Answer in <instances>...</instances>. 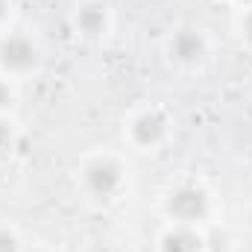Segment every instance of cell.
<instances>
[{
  "label": "cell",
  "mask_w": 252,
  "mask_h": 252,
  "mask_svg": "<svg viewBox=\"0 0 252 252\" xmlns=\"http://www.w3.org/2000/svg\"><path fill=\"white\" fill-rule=\"evenodd\" d=\"M121 188H124V167L115 158L97 156L82 167V190L94 202H112Z\"/></svg>",
  "instance_id": "obj_2"
},
{
  "label": "cell",
  "mask_w": 252,
  "mask_h": 252,
  "mask_svg": "<svg viewBox=\"0 0 252 252\" xmlns=\"http://www.w3.org/2000/svg\"><path fill=\"white\" fill-rule=\"evenodd\" d=\"M38 62H41V50H38V44L30 35L9 32V35L0 38V67L9 76L32 73L38 67Z\"/></svg>",
  "instance_id": "obj_3"
},
{
  "label": "cell",
  "mask_w": 252,
  "mask_h": 252,
  "mask_svg": "<svg viewBox=\"0 0 252 252\" xmlns=\"http://www.w3.org/2000/svg\"><path fill=\"white\" fill-rule=\"evenodd\" d=\"M241 35H244V38L252 44V6L244 12V15H241Z\"/></svg>",
  "instance_id": "obj_11"
},
{
  "label": "cell",
  "mask_w": 252,
  "mask_h": 252,
  "mask_svg": "<svg viewBox=\"0 0 252 252\" xmlns=\"http://www.w3.org/2000/svg\"><path fill=\"white\" fill-rule=\"evenodd\" d=\"M12 141H15V129H12V124L0 115V153H6V150L12 147Z\"/></svg>",
  "instance_id": "obj_9"
},
{
  "label": "cell",
  "mask_w": 252,
  "mask_h": 252,
  "mask_svg": "<svg viewBox=\"0 0 252 252\" xmlns=\"http://www.w3.org/2000/svg\"><path fill=\"white\" fill-rule=\"evenodd\" d=\"M0 252H21V241L12 229H3L0 226Z\"/></svg>",
  "instance_id": "obj_8"
},
{
  "label": "cell",
  "mask_w": 252,
  "mask_h": 252,
  "mask_svg": "<svg viewBox=\"0 0 252 252\" xmlns=\"http://www.w3.org/2000/svg\"><path fill=\"white\" fill-rule=\"evenodd\" d=\"M158 252H208V247H205V238L193 226L173 223L158 238Z\"/></svg>",
  "instance_id": "obj_7"
},
{
  "label": "cell",
  "mask_w": 252,
  "mask_h": 252,
  "mask_svg": "<svg viewBox=\"0 0 252 252\" xmlns=\"http://www.w3.org/2000/svg\"><path fill=\"white\" fill-rule=\"evenodd\" d=\"M6 15H9V0H0V24H3Z\"/></svg>",
  "instance_id": "obj_12"
},
{
  "label": "cell",
  "mask_w": 252,
  "mask_h": 252,
  "mask_svg": "<svg viewBox=\"0 0 252 252\" xmlns=\"http://www.w3.org/2000/svg\"><path fill=\"white\" fill-rule=\"evenodd\" d=\"M164 211L173 223L182 226H196L211 214V196L202 185L193 182H182L164 196Z\"/></svg>",
  "instance_id": "obj_1"
},
{
  "label": "cell",
  "mask_w": 252,
  "mask_h": 252,
  "mask_svg": "<svg viewBox=\"0 0 252 252\" xmlns=\"http://www.w3.org/2000/svg\"><path fill=\"white\" fill-rule=\"evenodd\" d=\"M167 53H170L173 62L182 64V67H196L208 56V38L196 27H179L170 35V41H167Z\"/></svg>",
  "instance_id": "obj_4"
},
{
  "label": "cell",
  "mask_w": 252,
  "mask_h": 252,
  "mask_svg": "<svg viewBox=\"0 0 252 252\" xmlns=\"http://www.w3.org/2000/svg\"><path fill=\"white\" fill-rule=\"evenodd\" d=\"M73 30L85 38H100L109 30V6L100 0H85L73 9Z\"/></svg>",
  "instance_id": "obj_6"
},
{
  "label": "cell",
  "mask_w": 252,
  "mask_h": 252,
  "mask_svg": "<svg viewBox=\"0 0 252 252\" xmlns=\"http://www.w3.org/2000/svg\"><path fill=\"white\" fill-rule=\"evenodd\" d=\"M232 3H238V6H247V9L252 6V0H232Z\"/></svg>",
  "instance_id": "obj_13"
},
{
  "label": "cell",
  "mask_w": 252,
  "mask_h": 252,
  "mask_svg": "<svg viewBox=\"0 0 252 252\" xmlns=\"http://www.w3.org/2000/svg\"><path fill=\"white\" fill-rule=\"evenodd\" d=\"M15 106V88L6 82V79H0V115L6 112V109H12Z\"/></svg>",
  "instance_id": "obj_10"
},
{
  "label": "cell",
  "mask_w": 252,
  "mask_h": 252,
  "mask_svg": "<svg viewBox=\"0 0 252 252\" xmlns=\"http://www.w3.org/2000/svg\"><path fill=\"white\" fill-rule=\"evenodd\" d=\"M167 132H170V121L164 118V112L147 109V112H141V115L132 118V124H129V141H132L138 150H147V153H150V150H156L158 144H164Z\"/></svg>",
  "instance_id": "obj_5"
}]
</instances>
